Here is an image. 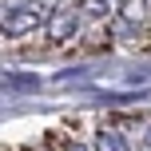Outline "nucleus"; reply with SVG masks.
Returning <instances> with one entry per match:
<instances>
[{
    "mask_svg": "<svg viewBox=\"0 0 151 151\" xmlns=\"http://www.w3.org/2000/svg\"><path fill=\"white\" fill-rule=\"evenodd\" d=\"M4 151H151V107L72 115Z\"/></svg>",
    "mask_w": 151,
    "mask_h": 151,
    "instance_id": "1",
    "label": "nucleus"
}]
</instances>
